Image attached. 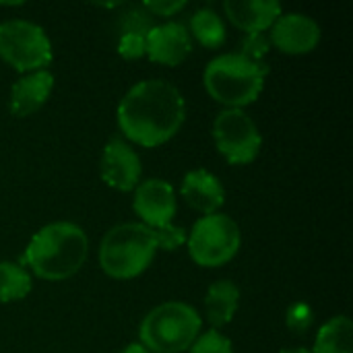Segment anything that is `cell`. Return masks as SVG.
I'll return each instance as SVG.
<instances>
[{
    "mask_svg": "<svg viewBox=\"0 0 353 353\" xmlns=\"http://www.w3.org/2000/svg\"><path fill=\"white\" fill-rule=\"evenodd\" d=\"M116 116L128 141L145 149H155L165 145L182 128L186 101L180 89L170 81L149 79L128 89Z\"/></svg>",
    "mask_w": 353,
    "mask_h": 353,
    "instance_id": "obj_1",
    "label": "cell"
},
{
    "mask_svg": "<svg viewBox=\"0 0 353 353\" xmlns=\"http://www.w3.org/2000/svg\"><path fill=\"white\" fill-rule=\"evenodd\" d=\"M89 254V238L81 225L56 221L43 225L27 244L21 265L43 281H64L81 271Z\"/></svg>",
    "mask_w": 353,
    "mask_h": 353,
    "instance_id": "obj_2",
    "label": "cell"
},
{
    "mask_svg": "<svg viewBox=\"0 0 353 353\" xmlns=\"http://www.w3.org/2000/svg\"><path fill=\"white\" fill-rule=\"evenodd\" d=\"M269 66L265 62H252L238 52L221 54L213 58L203 74L207 93L225 110H242L259 99L265 89Z\"/></svg>",
    "mask_w": 353,
    "mask_h": 353,
    "instance_id": "obj_3",
    "label": "cell"
},
{
    "mask_svg": "<svg viewBox=\"0 0 353 353\" xmlns=\"http://www.w3.org/2000/svg\"><path fill=\"white\" fill-rule=\"evenodd\" d=\"M157 252L153 234L143 223L114 225L101 240L99 267L118 281L134 279L149 269Z\"/></svg>",
    "mask_w": 353,
    "mask_h": 353,
    "instance_id": "obj_4",
    "label": "cell"
},
{
    "mask_svg": "<svg viewBox=\"0 0 353 353\" xmlns=\"http://www.w3.org/2000/svg\"><path fill=\"white\" fill-rule=\"evenodd\" d=\"M203 329L201 314L186 302H163L141 323V345L151 353H182L190 350Z\"/></svg>",
    "mask_w": 353,
    "mask_h": 353,
    "instance_id": "obj_5",
    "label": "cell"
},
{
    "mask_svg": "<svg viewBox=\"0 0 353 353\" xmlns=\"http://www.w3.org/2000/svg\"><path fill=\"white\" fill-rule=\"evenodd\" d=\"M186 242L190 259L199 267L215 269L230 263L238 254L242 246V232L230 215L213 213L203 215L192 225Z\"/></svg>",
    "mask_w": 353,
    "mask_h": 353,
    "instance_id": "obj_6",
    "label": "cell"
},
{
    "mask_svg": "<svg viewBox=\"0 0 353 353\" xmlns=\"http://www.w3.org/2000/svg\"><path fill=\"white\" fill-rule=\"evenodd\" d=\"M52 56V41L37 23L25 19L0 23V58L17 72L46 70Z\"/></svg>",
    "mask_w": 353,
    "mask_h": 353,
    "instance_id": "obj_7",
    "label": "cell"
},
{
    "mask_svg": "<svg viewBox=\"0 0 353 353\" xmlns=\"http://www.w3.org/2000/svg\"><path fill=\"white\" fill-rule=\"evenodd\" d=\"M213 139L232 165L252 163L263 147L259 126L244 110H221L213 122Z\"/></svg>",
    "mask_w": 353,
    "mask_h": 353,
    "instance_id": "obj_8",
    "label": "cell"
},
{
    "mask_svg": "<svg viewBox=\"0 0 353 353\" xmlns=\"http://www.w3.org/2000/svg\"><path fill=\"white\" fill-rule=\"evenodd\" d=\"M99 174L108 186H112L120 192H130L141 182V174H143L141 157L122 139H112L103 147L101 161H99Z\"/></svg>",
    "mask_w": 353,
    "mask_h": 353,
    "instance_id": "obj_9",
    "label": "cell"
},
{
    "mask_svg": "<svg viewBox=\"0 0 353 353\" xmlns=\"http://www.w3.org/2000/svg\"><path fill=\"white\" fill-rule=\"evenodd\" d=\"M321 25L302 12H288L273 23L269 41L283 54H310L321 41Z\"/></svg>",
    "mask_w": 353,
    "mask_h": 353,
    "instance_id": "obj_10",
    "label": "cell"
},
{
    "mask_svg": "<svg viewBox=\"0 0 353 353\" xmlns=\"http://www.w3.org/2000/svg\"><path fill=\"white\" fill-rule=\"evenodd\" d=\"M132 209L147 228H161L172 223L176 215V194L170 182L151 178L134 188Z\"/></svg>",
    "mask_w": 353,
    "mask_h": 353,
    "instance_id": "obj_11",
    "label": "cell"
},
{
    "mask_svg": "<svg viewBox=\"0 0 353 353\" xmlns=\"http://www.w3.org/2000/svg\"><path fill=\"white\" fill-rule=\"evenodd\" d=\"M192 52L188 29L182 23H163L153 25L147 33V52L149 60L163 64V66H178L182 64L188 54Z\"/></svg>",
    "mask_w": 353,
    "mask_h": 353,
    "instance_id": "obj_12",
    "label": "cell"
},
{
    "mask_svg": "<svg viewBox=\"0 0 353 353\" xmlns=\"http://www.w3.org/2000/svg\"><path fill=\"white\" fill-rule=\"evenodd\" d=\"M223 12L238 29L246 33H265L281 17V4L277 0H228Z\"/></svg>",
    "mask_w": 353,
    "mask_h": 353,
    "instance_id": "obj_13",
    "label": "cell"
},
{
    "mask_svg": "<svg viewBox=\"0 0 353 353\" xmlns=\"http://www.w3.org/2000/svg\"><path fill=\"white\" fill-rule=\"evenodd\" d=\"M182 199L199 213L213 215L225 203V190L217 176L207 170H192L182 180Z\"/></svg>",
    "mask_w": 353,
    "mask_h": 353,
    "instance_id": "obj_14",
    "label": "cell"
},
{
    "mask_svg": "<svg viewBox=\"0 0 353 353\" xmlns=\"http://www.w3.org/2000/svg\"><path fill=\"white\" fill-rule=\"evenodd\" d=\"M54 89V74L50 70H37L14 81L10 89V112L17 118L35 114L50 97Z\"/></svg>",
    "mask_w": 353,
    "mask_h": 353,
    "instance_id": "obj_15",
    "label": "cell"
},
{
    "mask_svg": "<svg viewBox=\"0 0 353 353\" xmlns=\"http://www.w3.org/2000/svg\"><path fill=\"white\" fill-rule=\"evenodd\" d=\"M238 306H240V290L234 281L221 279L207 290L205 316L215 331L232 323L234 314L238 312Z\"/></svg>",
    "mask_w": 353,
    "mask_h": 353,
    "instance_id": "obj_16",
    "label": "cell"
},
{
    "mask_svg": "<svg viewBox=\"0 0 353 353\" xmlns=\"http://www.w3.org/2000/svg\"><path fill=\"white\" fill-rule=\"evenodd\" d=\"M353 323L350 316H335L327 321L316 333L312 353H353L352 352Z\"/></svg>",
    "mask_w": 353,
    "mask_h": 353,
    "instance_id": "obj_17",
    "label": "cell"
},
{
    "mask_svg": "<svg viewBox=\"0 0 353 353\" xmlns=\"http://www.w3.org/2000/svg\"><path fill=\"white\" fill-rule=\"evenodd\" d=\"M31 285V275L23 265L10 261L0 263V304H10L27 298Z\"/></svg>",
    "mask_w": 353,
    "mask_h": 353,
    "instance_id": "obj_18",
    "label": "cell"
},
{
    "mask_svg": "<svg viewBox=\"0 0 353 353\" xmlns=\"http://www.w3.org/2000/svg\"><path fill=\"white\" fill-rule=\"evenodd\" d=\"M190 33L209 50H217L225 41V25L213 8H201L192 14Z\"/></svg>",
    "mask_w": 353,
    "mask_h": 353,
    "instance_id": "obj_19",
    "label": "cell"
},
{
    "mask_svg": "<svg viewBox=\"0 0 353 353\" xmlns=\"http://www.w3.org/2000/svg\"><path fill=\"white\" fill-rule=\"evenodd\" d=\"M151 234H153V240H155V246L157 250H178L186 244L188 240V234L184 228L180 225H174V223H168V225H161V228H149Z\"/></svg>",
    "mask_w": 353,
    "mask_h": 353,
    "instance_id": "obj_20",
    "label": "cell"
},
{
    "mask_svg": "<svg viewBox=\"0 0 353 353\" xmlns=\"http://www.w3.org/2000/svg\"><path fill=\"white\" fill-rule=\"evenodd\" d=\"M190 353H234V347L225 335L211 329L196 337V341L190 345Z\"/></svg>",
    "mask_w": 353,
    "mask_h": 353,
    "instance_id": "obj_21",
    "label": "cell"
},
{
    "mask_svg": "<svg viewBox=\"0 0 353 353\" xmlns=\"http://www.w3.org/2000/svg\"><path fill=\"white\" fill-rule=\"evenodd\" d=\"M271 50V41L265 33H246L240 46V56L252 60V62H265V56Z\"/></svg>",
    "mask_w": 353,
    "mask_h": 353,
    "instance_id": "obj_22",
    "label": "cell"
},
{
    "mask_svg": "<svg viewBox=\"0 0 353 353\" xmlns=\"http://www.w3.org/2000/svg\"><path fill=\"white\" fill-rule=\"evenodd\" d=\"M312 321H314V314H312V308L306 302H296V304H292L288 308L285 323H288L290 331L302 335L312 327Z\"/></svg>",
    "mask_w": 353,
    "mask_h": 353,
    "instance_id": "obj_23",
    "label": "cell"
},
{
    "mask_svg": "<svg viewBox=\"0 0 353 353\" xmlns=\"http://www.w3.org/2000/svg\"><path fill=\"white\" fill-rule=\"evenodd\" d=\"M147 52V35L143 33H122L118 39V54L124 60L143 58Z\"/></svg>",
    "mask_w": 353,
    "mask_h": 353,
    "instance_id": "obj_24",
    "label": "cell"
},
{
    "mask_svg": "<svg viewBox=\"0 0 353 353\" xmlns=\"http://www.w3.org/2000/svg\"><path fill=\"white\" fill-rule=\"evenodd\" d=\"M120 25H122V33H143V35H147L151 31V27H153V21H151V14L143 6H139V8H130L122 17Z\"/></svg>",
    "mask_w": 353,
    "mask_h": 353,
    "instance_id": "obj_25",
    "label": "cell"
},
{
    "mask_svg": "<svg viewBox=\"0 0 353 353\" xmlns=\"http://www.w3.org/2000/svg\"><path fill=\"white\" fill-rule=\"evenodd\" d=\"M186 6V2H182V0H168V2H161V0H155V2H145L143 4V8L153 17V14H157V17H174L176 12H180L182 8Z\"/></svg>",
    "mask_w": 353,
    "mask_h": 353,
    "instance_id": "obj_26",
    "label": "cell"
},
{
    "mask_svg": "<svg viewBox=\"0 0 353 353\" xmlns=\"http://www.w3.org/2000/svg\"><path fill=\"white\" fill-rule=\"evenodd\" d=\"M122 353H151V352H149V350H145L141 343H130V345H128V347H126Z\"/></svg>",
    "mask_w": 353,
    "mask_h": 353,
    "instance_id": "obj_27",
    "label": "cell"
},
{
    "mask_svg": "<svg viewBox=\"0 0 353 353\" xmlns=\"http://www.w3.org/2000/svg\"><path fill=\"white\" fill-rule=\"evenodd\" d=\"M279 353H312L310 350H306V347H292V350H281Z\"/></svg>",
    "mask_w": 353,
    "mask_h": 353,
    "instance_id": "obj_28",
    "label": "cell"
}]
</instances>
